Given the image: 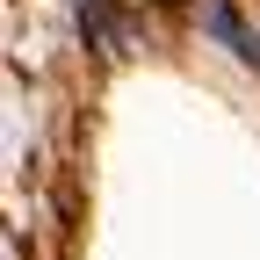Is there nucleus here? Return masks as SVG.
<instances>
[{
	"label": "nucleus",
	"instance_id": "obj_1",
	"mask_svg": "<svg viewBox=\"0 0 260 260\" xmlns=\"http://www.w3.org/2000/svg\"><path fill=\"white\" fill-rule=\"evenodd\" d=\"M210 29H217V37H224V44H232V51H239L246 65H260V44L246 37V29H239V15H232V8H210Z\"/></svg>",
	"mask_w": 260,
	"mask_h": 260
}]
</instances>
